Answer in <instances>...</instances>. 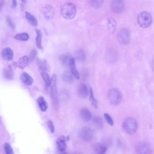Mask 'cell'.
Listing matches in <instances>:
<instances>
[{"instance_id": "6da1fadb", "label": "cell", "mask_w": 154, "mask_h": 154, "mask_svg": "<svg viewBox=\"0 0 154 154\" xmlns=\"http://www.w3.org/2000/svg\"><path fill=\"white\" fill-rule=\"evenodd\" d=\"M76 8L75 5L71 2H66L60 8V12L65 19L70 20L74 18L76 13Z\"/></svg>"}, {"instance_id": "7a4b0ae2", "label": "cell", "mask_w": 154, "mask_h": 154, "mask_svg": "<svg viewBox=\"0 0 154 154\" xmlns=\"http://www.w3.org/2000/svg\"><path fill=\"white\" fill-rule=\"evenodd\" d=\"M122 128L124 131L129 134H134L137 130L138 124L136 120L132 117H129L124 121Z\"/></svg>"}, {"instance_id": "3957f363", "label": "cell", "mask_w": 154, "mask_h": 154, "mask_svg": "<svg viewBox=\"0 0 154 154\" xmlns=\"http://www.w3.org/2000/svg\"><path fill=\"white\" fill-rule=\"evenodd\" d=\"M109 102L112 105L117 106L121 103L122 98V94L118 89L112 88L110 89L107 94Z\"/></svg>"}, {"instance_id": "277c9868", "label": "cell", "mask_w": 154, "mask_h": 154, "mask_svg": "<svg viewBox=\"0 0 154 154\" xmlns=\"http://www.w3.org/2000/svg\"><path fill=\"white\" fill-rule=\"evenodd\" d=\"M152 17L151 14L148 12L143 11L138 15L137 20L139 25L143 28L149 26L152 22Z\"/></svg>"}, {"instance_id": "5b68a950", "label": "cell", "mask_w": 154, "mask_h": 154, "mask_svg": "<svg viewBox=\"0 0 154 154\" xmlns=\"http://www.w3.org/2000/svg\"><path fill=\"white\" fill-rule=\"evenodd\" d=\"M135 151L137 153L151 154L152 149L151 145L148 142L141 141L138 143L135 147Z\"/></svg>"}, {"instance_id": "8992f818", "label": "cell", "mask_w": 154, "mask_h": 154, "mask_svg": "<svg viewBox=\"0 0 154 154\" xmlns=\"http://www.w3.org/2000/svg\"><path fill=\"white\" fill-rule=\"evenodd\" d=\"M118 39L121 44L126 45L129 42L131 35L129 31L127 29L123 28L120 29L117 35Z\"/></svg>"}, {"instance_id": "52a82bcc", "label": "cell", "mask_w": 154, "mask_h": 154, "mask_svg": "<svg viewBox=\"0 0 154 154\" xmlns=\"http://www.w3.org/2000/svg\"><path fill=\"white\" fill-rule=\"evenodd\" d=\"M79 135L83 140L88 141L91 140L93 137L94 132L93 130L89 127H83L80 130Z\"/></svg>"}, {"instance_id": "ba28073f", "label": "cell", "mask_w": 154, "mask_h": 154, "mask_svg": "<svg viewBox=\"0 0 154 154\" xmlns=\"http://www.w3.org/2000/svg\"><path fill=\"white\" fill-rule=\"evenodd\" d=\"M42 12L45 18L48 20L52 19L55 14V11L53 8L49 4L45 5L43 6Z\"/></svg>"}, {"instance_id": "9c48e42d", "label": "cell", "mask_w": 154, "mask_h": 154, "mask_svg": "<svg viewBox=\"0 0 154 154\" xmlns=\"http://www.w3.org/2000/svg\"><path fill=\"white\" fill-rule=\"evenodd\" d=\"M112 11L117 14L122 12L124 8V4L121 0H113L111 4Z\"/></svg>"}, {"instance_id": "30bf717a", "label": "cell", "mask_w": 154, "mask_h": 154, "mask_svg": "<svg viewBox=\"0 0 154 154\" xmlns=\"http://www.w3.org/2000/svg\"><path fill=\"white\" fill-rule=\"evenodd\" d=\"M88 93L89 91L86 85L81 84L79 85L77 90V94L79 97L85 98L87 97Z\"/></svg>"}, {"instance_id": "8fae6325", "label": "cell", "mask_w": 154, "mask_h": 154, "mask_svg": "<svg viewBox=\"0 0 154 154\" xmlns=\"http://www.w3.org/2000/svg\"><path fill=\"white\" fill-rule=\"evenodd\" d=\"M66 138L64 136L59 137L56 140V143L58 149L60 151L64 152L66 147Z\"/></svg>"}, {"instance_id": "7c38bea8", "label": "cell", "mask_w": 154, "mask_h": 154, "mask_svg": "<svg viewBox=\"0 0 154 154\" xmlns=\"http://www.w3.org/2000/svg\"><path fill=\"white\" fill-rule=\"evenodd\" d=\"M2 74L4 78L8 80H12L14 79V72L13 69L9 66L3 69Z\"/></svg>"}, {"instance_id": "4fadbf2b", "label": "cell", "mask_w": 154, "mask_h": 154, "mask_svg": "<svg viewBox=\"0 0 154 154\" xmlns=\"http://www.w3.org/2000/svg\"><path fill=\"white\" fill-rule=\"evenodd\" d=\"M93 148L94 151L97 154H104L107 150L106 146L103 143H96L94 144Z\"/></svg>"}, {"instance_id": "5bb4252c", "label": "cell", "mask_w": 154, "mask_h": 154, "mask_svg": "<svg viewBox=\"0 0 154 154\" xmlns=\"http://www.w3.org/2000/svg\"><path fill=\"white\" fill-rule=\"evenodd\" d=\"M1 54L3 58L6 60L11 61L13 58V51L9 47L3 49L2 51Z\"/></svg>"}, {"instance_id": "9a60e30c", "label": "cell", "mask_w": 154, "mask_h": 154, "mask_svg": "<svg viewBox=\"0 0 154 154\" xmlns=\"http://www.w3.org/2000/svg\"><path fill=\"white\" fill-rule=\"evenodd\" d=\"M20 78L23 82L27 85H31L33 83V80L32 78L26 72H23L21 73Z\"/></svg>"}, {"instance_id": "2e32d148", "label": "cell", "mask_w": 154, "mask_h": 154, "mask_svg": "<svg viewBox=\"0 0 154 154\" xmlns=\"http://www.w3.org/2000/svg\"><path fill=\"white\" fill-rule=\"evenodd\" d=\"M69 66L70 72L77 79L80 78L79 74L76 69L75 63V59L74 58L71 57L70 59Z\"/></svg>"}, {"instance_id": "e0dca14e", "label": "cell", "mask_w": 154, "mask_h": 154, "mask_svg": "<svg viewBox=\"0 0 154 154\" xmlns=\"http://www.w3.org/2000/svg\"><path fill=\"white\" fill-rule=\"evenodd\" d=\"M80 115L82 119L85 121L91 119L92 115L90 110L86 107H83L80 111Z\"/></svg>"}, {"instance_id": "ac0fdd59", "label": "cell", "mask_w": 154, "mask_h": 154, "mask_svg": "<svg viewBox=\"0 0 154 154\" xmlns=\"http://www.w3.org/2000/svg\"><path fill=\"white\" fill-rule=\"evenodd\" d=\"M37 62L40 69L45 71H50V66L45 59L42 60L38 58L37 59Z\"/></svg>"}, {"instance_id": "d6986e66", "label": "cell", "mask_w": 154, "mask_h": 154, "mask_svg": "<svg viewBox=\"0 0 154 154\" xmlns=\"http://www.w3.org/2000/svg\"><path fill=\"white\" fill-rule=\"evenodd\" d=\"M74 76L70 72L68 71H64L62 74V78L65 82L72 83L74 80Z\"/></svg>"}, {"instance_id": "ffe728a7", "label": "cell", "mask_w": 154, "mask_h": 154, "mask_svg": "<svg viewBox=\"0 0 154 154\" xmlns=\"http://www.w3.org/2000/svg\"><path fill=\"white\" fill-rule=\"evenodd\" d=\"M29 61V57L26 56L20 58L17 63V66L21 69H23L28 65Z\"/></svg>"}, {"instance_id": "44dd1931", "label": "cell", "mask_w": 154, "mask_h": 154, "mask_svg": "<svg viewBox=\"0 0 154 154\" xmlns=\"http://www.w3.org/2000/svg\"><path fill=\"white\" fill-rule=\"evenodd\" d=\"M25 17L29 23L32 26H36L38 25V20L36 17L30 13L26 12Z\"/></svg>"}, {"instance_id": "7402d4cb", "label": "cell", "mask_w": 154, "mask_h": 154, "mask_svg": "<svg viewBox=\"0 0 154 154\" xmlns=\"http://www.w3.org/2000/svg\"><path fill=\"white\" fill-rule=\"evenodd\" d=\"M37 102L42 111L45 112L47 110L48 108V104L43 97L39 96L37 99Z\"/></svg>"}, {"instance_id": "603a6c76", "label": "cell", "mask_w": 154, "mask_h": 154, "mask_svg": "<svg viewBox=\"0 0 154 154\" xmlns=\"http://www.w3.org/2000/svg\"><path fill=\"white\" fill-rule=\"evenodd\" d=\"M107 25L110 32L111 33H113L115 31L116 26L115 20L112 18H109L107 21Z\"/></svg>"}, {"instance_id": "cb8c5ba5", "label": "cell", "mask_w": 154, "mask_h": 154, "mask_svg": "<svg viewBox=\"0 0 154 154\" xmlns=\"http://www.w3.org/2000/svg\"><path fill=\"white\" fill-rule=\"evenodd\" d=\"M92 121L94 125L97 128L100 129L103 127V122L102 118L100 116H94L93 118Z\"/></svg>"}, {"instance_id": "d4e9b609", "label": "cell", "mask_w": 154, "mask_h": 154, "mask_svg": "<svg viewBox=\"0 0 154 154\" xmlns=\"http://www.w3.org/2000/svg\"><path fill=\"white\" fill-rule=\"evenodd\" d=\"M36 33V42L38 48L42 50H43L42 47L41 45V40L42 37V33L41 30L38 29H35Z\"/></svg>"}, {"instance_id": "484cf974", "label": "cell", "mask_w": 154, "mask_h": 154, "mask_svg": "<svg viewBox=\"0 0 154 154\" xmlns=\"http://www.w3.org/2000/svg\"><path fill=\"white\" fill-rule=\"evenodd\" d=\"M71 58L70 55L68 54H63L60 57V60L61 64L64 66L69 65V60Z\"/></svg>"}, {"instance_id": "4316f807", "label": "cell", "mask_w": 154, "mask_h": 154, "mask_svg": "<svg viewBox=\"0 0 154 154\" xmlns=\"http://www.w3.org/2000/svg\"><path fill=\"white\" fill-rule=\"evenodd\" d=\"M89 100L92 106L97 109L98 106V102L94 95L93 91L91 88L90 87L89 90Z\"/></svg>"}, {"instance_id": "83f0119b", "label": "cell", "mask_w": 154, "mask_h": 154, "mask_svg": "<svg viewBox=\"0 0 154 154\" xmlns=\"http://www.w3.org/2000/svg\"><path fill=\"white\" fill-rule=\"evenodd\" d=\"M39 69L41 75L45 81L46 86L48 87L50 85V79L49 74L46 71L39 68Z\"/></svg>"}, {"instance_id": "f1b7e54d", "label": "cell", "mask_w": 154, "mask_h": 154, "mask_svg": "<svg viewBox=\"0 0 154 154\" xmlns=\"http://www.w3.org/2000/svg\"><path fill=\"white\" fill-rule=\"evenodd\" d=\"M14 38L18 41H26L29 39V35L26 32H22L16 34Z\"/></svg>"}, {"instance_id": "f546056e", "label": "cell", "mask_w": 154, "mask_h": 154, "mask_svg": "<svg viewBox=\"0 0 154 154\" xmlns=\"http://www.w3.org/2000/svg\"><path fill=\"white\" fill-rule=\"evenodd\" d=\"M76 58L79 61H84L85 59V54L83 50L81 49H79L76 53Z\"/></svg>"}, {"instance_id": "4dcf8cb0", "label": "cell", "mask_w": 154, "mask_h": 154, "mask_svg": "<svg viewBox=\"0 0 154 154\" xmlns=\"http://www.w3.org/2000/svg\"><path fill=\"white\" fill-rule=\"evenodd\" d=\"M91 5L93 8H97L101 7L103 0H89Z\"/></svg>"}, {"instance_id": "1f68e13d", "label": "cell", "mask_w": 154, "mask_h": 154, "mask_svg": "<svg viewBox=\"0 0 154 154\" xmlns=\"http://www.w3.org/2000/svg\"><path fill=\"white\" fill-rule=\"evenodd\" d=\"M51 85V96L54 101H57V91L56 85Z\"/></svg>"}, {"instance_id": "d6a6232c", "label": "cell", "mask_w": 154, "mask_h": 154, "mask_svg": "<svg viewBox=\"0 0 154 154\" xmlns=\"http://www.w3.org/2000/svg\"><path fill=\"white\" fill-rule=\"evenodd\" d=\"M5 151L7 154H13L12 148L11 146L8 143H5L4 145Z\"/></svg>"}, {"instance_id": "836d02e7", "label": "cell", "mask_w": 154, "mask_h": 154, "mask_svg": "<svg viewBox=\"0 0 154 154\" xmlns=\"http://www.w3.org/2000/svg\"><path fill=\"white\" fill-rule=\"evenodd\" d=\"M37 55V51L35 49L33 50L31 52L29 58V61L32 62L36 58Z\"/></svg>"}, {"instance_id": "e575fe53", "label": "cell", "mask_w": 154, "mask_h": 154, "mask_svg": "<svg viewBox=\"0 0 154 154\" xmlns=\"http://www.w3.org/2000/svg\"><path fill=\"white\" fill-rule=\"evenodd\" d=\"M105 118L107 123L110 125L112 126L113 125V122L112 119L110 116L107 113L104 114Z\"/></svg>"}, {"instance_id": "d590c367", "label": "cell", "mask_w": 154, "mask_h": 154, "mask_svg": "<svg viewBox=\"0 0 154 154\" xmlns=\"http://www.w3.org/2000/svg\"><path fill=\"white\" fill-rule=\"evenodd\" d=\"M48 127L52 133H54L55 131V128L53 123L51 120H48L47 122Z\"/></svg>"}, {"instance_id": "8d00e7d4", "label": "cell", "mask_w": 154, "mask_h": 154, "mask_svg": "<svg viewBox=\"0 0 154 154\" xmlns=\"http://www.w3.org/2000/svg\"><path fill=\"white\" fill-rule=\"evenodd\" d=\"M6 22L8 25L13 29L15 28V25L10 18L8 16L6 18Z\"/></svg>"}, {"instance_id": "74e56055", "label": "cell", "mask_w": 154, "mask_h": 154, "mask_svg": "<svg viewBox=\"0 0 154 154\" xmlns=\"http://www.w3.org/2000/svg\"><path fill=\"white\" fill-rule=\"evenodd\" d=\"M11 7L12 8H16L17 5V0H11Z\"/></svg>"}, {"instance_id": "f35d334b", "label": "cell", "mask_w": 154, "mask_h": 154, "mask_svg": "<svg viewBox=\"0 0 154 154\" xmlns=\"http://www.w3.org/2000/svg\"><path fill=\"white\" fill-rule=\"evenodd\" d=\"M4 4L5 2L4 0H0V11Z\"/></svg>"}, {"instance_id": "ab89813d", "label": "cell", "mask_w": 154, "mask_h": 154, "mask_svg": "<svg viewBox=\"0 0 154 154\" xmlns=\"http://www.w3.org/2000/svg\"><path fill=\"white\" fill-rule=\"evenodd\" d=\"M20 8L21 11H23L24 10V6L22 3L20 4Z\"/></svg>"}, {"instance_id": "60d3db41", "label": "cell", "mask_w": 154, "mask_h": 154, "mask_svg": "<svg viewBox=\"0 0 154 154\" xmlns=\"http://www.w3.org/2000/svg\"><path fill=\"white\" fill-rule=\"evenodd\" d=\"M66 138V140L67 141H68L70 139L69 137V136H67Z\"/></svg>"}, {"instance_id": "b9f144b4", "label": "cell", "mask_w": 154, "mask_h": 154, "mask_svg": "<svg viewBox=\"0 0 154 154\" xmlns=\"http://www.w3.org/2000/svg\"><path fill=\"white\" fill-rule=\"evenodd\" d=\"M23 3H25L26 2V0H21Z\"/></svg>"}]
</instances>
